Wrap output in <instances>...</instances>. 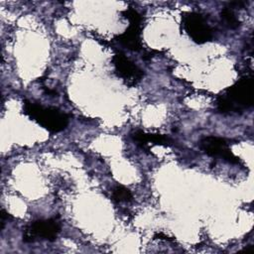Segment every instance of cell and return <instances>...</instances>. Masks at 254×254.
<instances>
[{"instance_id":"obj_2","label":"cell","mask_w":254,"mask_h":254,"mask_svg":"<svg viewBox=\"0 0 254 254\" xmlns=\"http://www.w3.org/2000/svg\"><path fill=\"white\" fill-rule=\"evenodd\" d=\"M23 112L52 133L63 131L68 124V116L55 107H45L26 100L23 105Z\"/></svg>"},{"instance_id":"obj_9","label":"cell","mask_w":254,"mask_h":254,"mask_svg":"<svg viewBox=\"0 0 254 254\" xmlns=\"http://www.w3.org/2000/svg\"><path fill=\"white\" fill-rule=\"evenodd\" d=\"M220 15H221V19L224 23L225 26H227L229 29H237L239 26H240V22L239 20L236 18V16L234 15L233 11L226 7V8H223L220 12Z\"/></svg>"},{"instance_id":"obj_8","label":"cell","mask_w":254,"mask_h":254,"mask_svg":"<svg viewBox=\"0 0 254 254\" xmlns=\"http://www.w3.org/2000/svg\"><path fill=\"white\" fill-rule=\"evenodd\" d=\"M131 137L135 142H137V144H139L142 147V149H146V150H148L147 145L150 142L156 145H164V146H171L174 144V141L168 136H165L162 134H149L141 130H137L134 133H132Z\"/></svg>"},{"instance_id":"obj_5","label":"cell","mask_w":254,"mask_h":254,"mask_svg":"<svg viewBox=\"0 0 254 254\" xmlns=\"http://www.w3.org/2000/svg\"><path fill=\"white\" fill-rule=\"evenodd\" d=\"M200 149L211 157H219L230 164H240V159L236 157L228 147L225 139L215 136H207L200 140Z\"/></svg>"},{"instance_id":"obj_3","label":"cell","mask_w":254,"mask_h":254,"mask_svg":"<svg viewBox=\"0 0 254 254\" xmlns=\"http://www.w3.org/2000/svg\"><path fill=\"white\" fill-rule=\"evenodd\" d=\"M61 228V222L56 217L35 220L25 227L23 241L26 243H31L38 239L54 241L60 233Z\"/></svg>"},{"instance_id":"obj_11","label":"cell","mask_w":254,"mask_h":254,"mask_svg":"<svg viewBox=\"0 0 254 254\" xmlns=\"http://www.w3.org/2000/svg\"><path fill=\"white\" fill-rule=\"evenodd\" d=\"M11 218H12V216L5 209H1V229L4 228L5 222Z\"/></svg>"},{"instance_id":"obj_7","label":"cell","mask_w":254,"mask_h":254,"mask_svg":"<svg viewBox=\"0 0 254 254\" xmlns=\"http://www.w3.org/2000/svg\"><path fill=\"white\" fill-rule=\"evenodd\" d=\"M141 26L142 23H130L127 30L118 36V42L131 51H140L142 49Z\"/></svg>"},{"instance_id":"obj_6","label":"cell","mask_w":254,"mask_h":254,"mask_svg":"<svg viewBox=\"0 0 254 254\" xmlns=\"http://www.w3.org/2000/svg\"><path fill=\"white\" fill-rule=\"evenodd\" d=\"M115 71L128 84L133 85L139 82L143 76V71L133 62L126 58L123 54L118 53L112 59Z\"/></svg>"},{"instance_id":"obj_1","label":"cell","mask_w":254,"mask_h":254,"mask_svg":"<svg viewBox=\"0 0 254 254\" xmlns=\"http://www.w3.org/2000/svg\"><path fill=\"white\" fill-rule=\"evenodd\" d=\"M253 105V77L244 75L233 85L228 87L224 94L217 98V110L222 114L238 113Z\"/></svg>"},{"instance_id":"obj_4","label":"cell","mask_w":254,"mask_h":254,"mask_svg":"<svg viewBox=\"0 0 254 254\" xmlns=\"http://www.w3.org/2000/svg\"><path fill=\"white\" fill-rule=\"evenodd\" d=\"M182 24L186 33L196 44H204L213 38V31L202 15L187 12L182 15Z\"/></svg>"},{"instance_id":"obj_10","label":"cell","mask_w":254,"mask_h":254,"mask_svg":"<svg viewBox=\"0 0 254 254\" xmlns=\"http://www.w3.org/2000/svg\"><path fill=\"white\" fill-rule=\"evenodd\" d=\"M112 197L117 202H128L132 200L133 195L127 188L123 186H116L112 190Z\"/></svg>"}]
</instances>
